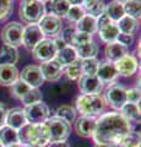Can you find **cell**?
<instances>
[{
  "label": "cell",
  "mask_w": 141,
  "mask_h": 147,
  "mask_svg": "<svg viewBox=\"0 0 141 147\" xmlns=\"http://www.w3.org/2000/svg\"><path fill=\"white\" fill-rule=\"evenodd\" d=\"M76 109L82 115L97 117L106 109V100L101 94H80L76 98Z\"/></svg>",
  "instance_id": "obj_3"
},
{
  "label": "cell",
  "mask_w": 141,
  "mask_h": 147,
  "mask_svg": "<svg viewBox=\"0 0 141 147\" xmlns=\"http://www.w3.org/2000/svg\"><path fill=\"white\" fill-rule=\"evenodd\" d=\"M6 147H24V145H21V144H13V145L6 146Z\"/></svg>",
  "instance_id": "obj_50"
},
{
  "label": "cell",
  "mask_w": 141,
  "mask_h": 147,
  "mask_svg": "<svg viewBox=\"0 0 141 147\" xmlns=\"http://www.w3.org/2000/svg\"><path fill=\"white\" fill-rule=\"evenodd\" d=\"M104 13L107 15V17L109 18V20H111L112 22H115V24L125 15L123 4L115 1V0H113V1L107 4L106 9H104Z\"/></svg>",
  "instance_id": "obj_26"
},
{
  "label": "cell",
  "mask_w": 141,
  "mask_h": 147,
  "mask_svg": "<svg viewBox=\"0 0 141 147\" xmlns=\"http://www.w3.org/2000/svg\"><path fill=\"white\" fill-rule=\"evenodd\" d=\"M69 7H70V4L67 3L66 0H51V5H49L51 12L49 13L61 18V17L66 16Z\"/></svg>",
  "instance_id": "obj_31"
},
{
  "label": "cell",
  "mask_w": 141,
  "mask_h": 147,
  "mask_svg": "<svg viewBox=\"0 0 141 147\" xmlns=\"http://www.w3.org/2000/svg\"><path fill=\"white\" fill-rule=\"evenodd\" d=\"M45 37L38 25H27L24 27V34H22V45L27 50H32L40 40Z\"/></svg>",
  "instance_id": "obj_12"
},
{
  "label": "cell",
  "mask_w": 141,
  "mask_h": 147,
  "mask_svg": "<svg viewBox=\"0 0 141 147\" xmlns=\"http://www.w3.org/2000/svg\"><path fill=\"white\" fill-rule=\"evenodd\" d=\"M20 100L25 104V107H26V105L40 102V100H42V93H40V91L38 88H31Z\"/></svg>",
  "instance_id": "obj_37"
},
{
  "label": "cell",
  "mask_w": 141,
  "mask_h": 147,
  "mask_svg": "<svg viewBox=\"0 0 141 147\" xmlns=\"http://www.w3.org/2000/svg\"><path fill=\"white\" fill-rule=\"evenodd\" d=\"M104 85L96 75H84L79 79V88L82 94H99Z\"/></svg>",
  "instance_id": "obj_13"
},
{
  "label": "cell",
  "mask_w": 141,
  "mask_h": 147,
  "mask_svg": "<svg viewBox=\"0 0 141 147\" xmlns=\"http://www.w3.org/2000/svg\"><path fill=\"white\" fill-rule=\"evenodd\" d=\"M126 102L139 104L140 103V90L139 88L126 90Z\"/></svg>",
  "instance_id": "obj_42"
},
{
  "label": "cell",
  "mask_w": 141,
  "mask_h": 147,
  "mask_svg": "<svg viewBox=\"0 0 141 147\" xmlns=\"http://www.w3.org/2000/svg\"><path fill=\"white\" fill-rule=\"evenodd\" d=\"M96 117H88V115H82L76 120L75 124V130L77 135L81 137H92L94 127H96Z\"/></svg>",
  "instance_id": "obj_15"
},
{
  "label": "cell",
  "mask_w": 141,
  "mask_h": 147,
  "mask_svg": "<svg viewBox=\"0 0 141 147\" xmlns=\"http://www.w3.org/2000/svg\"><path fill=\"white\" fill-rule=\"evenodd\" d=\"M91 40H92V36L86 34V33H81V32H75L74 37H72V40H71V47L77 48L85 43L91 42Z\"/></svg>",
  "instance_id": "obj_40"
},
{
  "label": "cell",
  "mask_w": 141,
  "mask_h": 147,
  "mask_svg": "<svg viewBox=\"0 0 141 147\" xmlns=\"http://www.w3.org/2000/svg\"><path fill=\"white\" fill-rule=\"evenodd\" d=\"M86 11L84 10L82 6H76V5H70L69 10H67L66 13V18L69 22H72V24H76L80 18H82L85 16Z\"/></svg>",
  "instance_id": "obj_38"
},
{
  "label": "cell",
  "mask_w": 141,
  "mask_h": 147,
  "mask_svg": "<svg viewBox=\"0 0 141 147\" xmlns=\"http://www.w3.org/2000/svg\"><path fill=\"white\" fill-rule=\"evenodd\" d=\"M19 79L16 65H0V86H12Z\"/></svg>",
  "instance_id": "obj_19"
},
{
  "label": "cell",
  "mask_w": 141,
  "mask_h": 147,
  "mask_svg": "<svg viewBox=\"0 0 141 147\" xmlns=\"http://www.w3.org/2000/svg\"><path fill=\"white\" fill-rule=\"evenodd\" d=\"M59 34H60L59 37L64 40V43L66 45H71V40H72V37H74V34H75V31L72 30L71 27H69V28L64 30L61 33H59Z\"/></svg>",
  "instance_id": "obj_44"
},
{
  "label": "cell",
  "mask_w": 141,
  "mask_h": 147,
  "mask_svg": "<svg viewBox=\"0 0 141 147\" xmlns=\"http://www.w3.org/2000/svg\"><path fill=\"white\" fill-rule=\"evenodd\" d=\"M81 65H82V72L85 75H96L99 66V60L96 58L85 59V60H81Z\"/></svg>",
  "instance_id": "obj_36"
},
{
  "label": "cell",
  "mask_w": 141,
  "mask_h": 147,
  "mask_svg": "<svg viewBox=\"0 0 141 147\" xmlns=\"http://www.w3.org/2000/svg\"><path fill=\"white\" fill-rule=\"evenodd\" d=\"M48 147H70L69 144L65 141H60V142H49Z\"/></svg>",
  "instance_id": "obj_48"
},
{
  "label": "cell",
  "mask_w": 141,
  "mask_h": 147,
  "mask_svg": "<svg viewBox=\"0 0 141 147\" xmlns=\"http://www.w3.org/2000/svg\"><path fill=\"white\" fill-rule=\"evenodd\" d=\"M111 20L107 17V15L106 13H102L99 17H97V28H101V27H103V26H106V25H108V24H111Z\"/></svg>",
  "instance_id": "obj_45"
},
{
  "label": "cell",
  "mask_w": 141,
  "mask_h": 147,
  "mask_svg": "<svg viewBox=\"0 0 141 147\" xmlns=\"http://www.w3.org/2000/svg\"><path fill=\"white\" fill-rule=\"evenodd\" d=\"M24 27L21 24L16 21L9 22L4 26L1 30V42L4 45H10V47H20L22 44V34H24Z\"/></svg>",
  "instance_id": "obj_6"
},
{
  "label": "cell",
  "mask_w": 141,
  "mask_h": 147,
  "mask_svg": "<svg viewBox=\"0 0 141 147\" xmlns=\"http://www.w3.org/2000/svg\"><path fill=\"white\" fill-rule=\"evenodd\" d=\"M57 52H58V50L55 48V44H54L53 39H51V38L42 39L32 49L34 59H36V60H38V61H40V63L53 60V59L55 58Z\"/></svg>",
  "instance_id": "obj_9"
},
{
  "label": "cell",
  "mask_w": 141,
  "mask_h": 147,
  "mask_svg": "<svg viewBox=\"0 0 141 147\" xmlns=\"http://www.w3.org/2000/svg\"><path fill=\"white\" fill-rule=\"evenodd\" d=\"M121 147H140V135L135 131H130L123 141L120 142Z\"/></svg>",
  "instance_id": "obj_39"
},
{
  "label": "cell",
  "mask_w": 141,
  "mask_h": 147,
  "mask_svg": "<svg viewBox=\"0 0 141 147\" xmlns=\"http://www.w3.org/2000/svg\"><path fill=\"white\" fill-rule=\"evenodd\" d=\"M55 117L71 124L76 119V110L70 105H60L55 112Z\"/></svg>",
  "instance_id": "obj_33"
},
{
  "label": "cell",
  "mask_w": 141,
  "mask_h": 147,
  "mask_svg": "<svg viewBox=\"0 0 141 147\" xmlns=\"http://www.w3.org/2000/svg\"><path fill=\"white\" fill-rule=\"evenodd\" d=\"M82 7L85 11H87L88 15L97 18L102 13H104L106 4H104L103 0H84Z\"/></svg>",
  "instance_id": "obj_27"
},
{
  "label": "cell",
  "mask_w": 141,
  "mask_h": 147,
  "mask_svg": "<svg viewBox=\"0 0 141 147\" xmlns=\"http://www.w3.org/2000/svg\"><path fill=\"white\" fill-rule=\"evenodd\" d=\"M45 15V5L40 0H22L19 9V16L27 25H37Z\"/></svg>",
  "instance_id": "obj_4"
},
{
  "label": "cell",
  "mask_w": 141,
  "mask_h": 147,
  "mask_svg": "<svg viewBox=\"0 0 141 147\" xmlns=\"http://www.w3.org/2000/svg\"><path fill=\"white\" fill-rule=\"evenodd\" d=\"M75 50H76L77 59L85 60V59L96 58V55L98 53V45L96 44V42L91 40V42H87L82 45H80V47L75 48Z\"/></svg>",
  "instance_id": "obj_25"
},
{
  "label": "cell",
  "mask_w": 141,
  "mask_h": 147,
  "mask_svg": "<svg viewBox=\"0 0 141 147\" xmlns=\"http://www.w3.org/2000/svg\"><path fill=\"white\" fill-rule=\"evenodd\" d=\"M24 147H39V146H33V145H26Z\"/></svg>",
  "instance_id": "obj_53"
},
{
  "label": "cell",
  "mask_w": 141,
  "mask_h": 147,
  "mask_svg": "<svg viewBox=\"0 0 141 147\" xmlns=\"http://www.w3.org/2000/svg\"><path fill=\"white\" fill-rule=\"evenodd\" d=\"M53 42H54V44H55L57 50H60V49H63V48H65V47H66V44L64 43V40H63L60 37H57V38H54V39H53Z\"/></svg>",
  "instance_id": "obj_47"
},
{
  "label": "cell",
  "mask_w": 141,
  "mask_h": 147,
  "mask_svg": "<svg viewBox=\"0 0 141 147\" xmlns=\"http://www.w3.org/2000/svg\"><path fill=\"white\" fill-rule=\"evenodd\" d=\"M65 74H66V77L70 80H79L81 76L84 75L82 72V65H81V60L80 59H76V60L67 65L65 67Z\"/></svg>",
  "instance_id": "obj_34"
},
{
  "label": "cell",
  "mask_w": 141,
  "mask_h": 147,
  "mask_svg": "<svg viewBox=\"0 0 141 147\" xmlns=\"http://www.w3.org/2000/svg\"><path fill=\"white\" fill-rule=\"evenodd\" d=\"M12 11V0H0V21H4L10 16Z\"/></svg>",
  "instance_id": "obj_41"
},
{
  "label": "cell",
  "mask_w": 141,
  "mask_h": 147,
  "mask_svg": "<svg viewBox=\"0 0 141 147\" xmlns=\"http://www.w3.org/2000/svg\"><path fill=\"white\" fill-rule=\"evenodd\" d=\"M96 147H111V146H108V145H96Z\"/></svg>",
  "instance_id": "obj_52"
},
{
  "label": "cell",
  "mask_w": 141,
  "mask_h": 147,
  "mask_svg": "<svg viewBox=\"0 0 141 147\" xmlns=\"http://www.w3.org/2000/svg\"><path fill=\"white\" fill-rule=\"evenodd\" d=\"M19 144L45 147L49 144V131L44 124H28L17 130Z\"/></svg>",
  "instance_id": "obj_2"
},
{
  "label": "cell",
  "mask_w": 141,
  "mask_h": 147,
  "mask_svg": "<svg viewBox=\"0 0 141 147\" xmlns=\"http://www.w3.org/2000/svg\"><path fill=\"white\" fill-rule=\"evenodd\" d=\"M0 147H4V146H3V145H1V142H0Z\"/></svg>",
  "instance_id": "obj_54"
},
{
  "label": "cell",
  "mask_w": 141,
  "mask_h": 147,
  "mask_svg": "<svg viewBox=\"0 0 141 147\" xmlns=\"http://www.w3.org/2000/svg\"><path fill=\"white\" fill-rule=\"evenodd\" d=\"M27 124L25 112L21 108H12L10 110H7L6 117H5V125L10 126L15 130H19L24 125Z\"/></svg>",
  "instance_id": "obj_18"
},
{
  "label": "cell",
  "mask_w": 141,
  "mask_h": 147,
  "mask_svg": "<svg viewBox=\"0 0 141 147\" xmlns=\"http://www.w3.org/2000/svg\"><path fill=\"white\" fill-rule=\"evenodd\" d=\"M114 66L117 69L118 75L121 76H131L138 71L139 67V63L134 55L131 54H126L123 58H120L118 61L114 63Z\"/></svg>",
  "instance_id": "obj_14"
},
{
  "label": "cell",
  "mask_w": 141,
  "mask_h": 147,
  "mask_svg": "<svg viewBox=\"0 0 141 147\" xmlns=\"http://www.w3.org/2000/svg\"><path fill=\"white\" fill-rule=\"evenodd\" d=\"M96 76L101 80V82L104 85V84H113L119 75H118V72H117L114 63L103 61V63H99V66H98Z\"/></svg>",
  "instance_id": "obj_17"
},
{
  "label": "cell",
  "mask_w": 141,
  "mask_h": 147,
  "mask_svg": "<svg viewBox=\"0 0 141 147\" xmlns=\"http://www.w3.org/2000/svg\"><path fill=\"white\" fill-rule=\"evenodd\" d=\"M104 54H106L107 61L115 63V61L119 60L120 58H123L124 55L128 54V48L119 44L118 42L108 43L107 47H106V50H104Z\"/></svg>",
  "instance_id": "obj_22"
},
{
  "label": "cell",
  "mask_w": 141,
  "mask_h": 147,
  "mask_svg": "<svg viewBox=\"0 0 141 147\" xmlns=\"http://www.w3.org/2000/svg\"><path fill=\"white\" fill-rule=\"evenodd\" d=\"M70 5H76V6H81L84 3V0H66Z\"/></svg>",
  "instance_id": "obj_49"
},
{
  "label": "cell",
  "mask_w": 141,
  "mask_h": 147,
  "mask_svg": "<svg viewBox=\"0 0 141 147\" xmlns=\"http://www.w3.org/2000/svg\"><path fill=\"white\" fill-rule=\"evenodd\" d=\"M37 25L40 28V31H42V33L44 34V37L45 36L47 37H57L61 32V28H63L61 18L54 16L52 13L44 15L42 17V20H40Z\"/></svg>",
  "instance_id": "obj_10"
},
{
  "label": "cell",
  "mask_w": 141,
  "mask_h": 147,
  "mask_svg": "<svg viewBox=\"0 0 141 147\" xmlns=\"http://www.w3.org/2000/svg\"><path fill=\"white\" fill-rule=\"evenodd\" d=\"M120 114L125 119L131 121H138L140 119V104L126 102L120 109Z\"/></svg>",
  "instance_id": "obj_30"
},
{
  "label": "cell",
  "mask_w": 141,
  "mask_h": 147,
  "mask_svg": "<svg viewBox=\"0 0 141 147\" xmlns=\"http://www.w3.org/2000/svg\"><path fill=\"white\" fill-rule=\"evenodd\" d=\"M39 70L42 72V76L47 81H58L63 75V67L54 60L44 61L40 64Z\"/></svg>",
  "instance_id": "obj_16"
},
{
  "label": "cell",
  "mask_w": 141,
  "mask_h": 147,
  "mask_svg": "<svg viewBox=\"0 0 141 147\" xmlns=\"http://www.w3.org/2000/svg\"><path fill=\"white\" fill-rule=\"evenodd\" d=\"M115 1L120 3V4H124V3H126V1H128V0H115Z\"/></svg>",
  "instance_id": "obj_51"
},
{
  "label": "cell",
  "mask_w": 141,
  "mask_h": 147,
  "mask_svg": "<svg viewBox=\"0 0 141 147\" xmlns=\"http://www.w3.org/2000/svg\"><path fill=\"white\" fill-rule=\"evenodd\" d=\"M117 42L128 48V47H130V45L134 43V34L119 33V36H118V38H117Z\"/></svg>",
  "instance_id": "obj_43"
},
{
  "label": "cell",
  "mask_w": 141,
  "mask_h": 147,
  "mask_svg": "<svg viewBox=\"0 0 141 147\" xmlns=\"http://www.w3.org/2000/svg\"><path fill=\"white\" fill-rule=\"evenodd\" d=\"M98 32H99V37H101V39L107 44L117 42V38H118V36H119V33H120L119 28H118L115 22H111V24H108L106 26L101 27V28H98Z\"/></svg>",
  "instance_id": "obj_24"
},
{
  "label": "cell",
  "mask_w": 141,
  "mask_h": 147,
  "mask_svg": "<svg viewBox=\"0 0 141 147\" xmlns=\"http://www.w3.org/2000/svg\"><path fill=\"white\" fill-rule=\"evenodd\" d=\"M40 1H43V3H44V1H47V0H40Z\"/></svg>",
  "instance_id": "obj_55"
},
{
  "label": "cell",
  "mask_w": 141,
  "mask_h": 147,
  "mask_svg": "<svg viewBox=\"0 0 141 147\" xmlns=\"http://www.w3.org/2000/svg\"><path fill=\"white\" fill-rule=\"evenodd\" d=\"M123 7H124V13L126 16H130L135 18V20L140 18V13H141L140 0H128L126 3L123 4Z\"/></svg>",
  "instance_id": "obj_32"
},
{
  "label": "cell",
  "mask_w": 141,
  "mask_h": 147,
  "mask_svg": "<svg viewBox=\"0 0 141 147\" xmlns=\"http://www.w3.org/2000/svg\"><path fill=\"white\" fill-rule=\"evenodd\" d=\"M131 131V123L119 112L104 113L97 119L93 131L96 145L119 146L123 139Z\"/></svg>",
  "instance_id": "obj_1"
},
{
  "label": "cell",
  "mask_w": 141,
  "mask_h": 147,
  "mask_svg": "<svg viewBox=\"0 0 141 147\" xmlns=\"http://www.w3.org/2000/svg\"><path fill=\"white\" fill-rule=\"evenodd\" d=\"M117 26L119 28L120 33H125V34H134L135 31L138 30V20L124 15L119 21L117 22Z\"/></svg>",
  "instance_id": "obj_29"
},
{
  "label": "cell",
  "mask_w": 141,
  "mask_h": 147,
  "mask_svg": "<svg viewBox=\"0 0 141 147\" xmlns=\"http://www.w3.org/2000/svg\"><path fill=\"white\" fill-rule=\"evenodd\" d=\"M0 142L4 147L10 146L13 144H19V137H17V130L12 129L7 125L0 126Z\"/></svg>",
  "instance_id": "obj_28"
},
{
  "label": "cell",
  "mask_w": 141,
  "mask_h": 147,
  "mask_svg": "<svg viewBox=\"0 0 141 147\" xmlns=\"http://www.w3.org/2000/svg\"><path fill=\"white\" fill-rule=\"evenodd\" d=\"M43 124L47 126L49 131V142L66 141L67 137L70 136V124L64 121L60 118H48Z\"/></svg>",
  "instance_id": "obj_5"
},
{
  "label": "cell",
  "mask_w": 141,
  "mask_h": 147,
  "mask_svg": "<svg viewBox=\"0 0 141 147\" xmlns=\"http://www.w3.org/2000/svg\"><path fill=\"white\" fill-rule=\"evenodd\" d=\"M20 80L28 85L31 88H38L43 85L44 79L42 76V72L39 70V66L36 65H28L22 69L20 74Z\"/></svg>",
  "instance_id": "obj_11"
},
{
  "label": "cell",
  "mask_w": 141,
  "mask_h": 147,
  "mask_svg": "<svg viewBox=\"0 0 141 147\" xmlns=\"http://www.w3.org/2000/svg\"><path fill=\"white\" fill-rule=\"evenodd\" d=\"M25 117L28 124H43L49 118V108L48 105L43 103L42 100L30 105H26L25 109Z\"/></svg>",
  "instance_id": "obj_8"
},
{
  "label": "cell",
  "mask_w": 141,
  "mask_h": 147,
  "mask_svg": "<svg viewBox=\"0 0 141 147\" xmlns=\"http://www.w3.org/2000/svg\"><path fill=\"white\" fill-rule=\"evenodd\" d=\"M30 90H31V87L28 85H26L25 82H22L20 79L17 80L12 86H10V92H11L12 97H15L17 99H21Z\"/></svg>",
  "instance_id": "obj_35"
},
{
  "label": "cell",
  "mask_w": 141,
  "mask_h": 147,
  "mask_svg": "<svg viewBox=\"0 0 141 147\" xmlns=\"http://www.w3.org/2000/svg\"><path fill=\"white\" fill-rule=\"evenodd\" d=\"M77 59V55H76V50L74 47L71 45H66L65 48H63L60 50H58L57 54H55V60L59 65H60L63 69L66 67L67 65L72 64Z\"/></svg>",
  "instance_id": "obj_20"
},
{
  "label": "cell",
  "mask_w": 141,
  "mask_h": 147,
  "mask_svg": "<svg viewBox=\"0 0 141 147\" xmlns=\"http://www.w3.org/2000/svg\"><path fill=\"white\" fill-rule=\"evenodd\" d=\"M17 61H19L17 48L3 45L0 49V65H16Z\"/></svg>",
  "instance_id": "obj_23"
},
{
  "label": "cell",
  "mask_w": 141,
  "mask_h": 147,
  "mask_svg": "<svg viewBox=\"0 0 141 147\" xmlns=\"http://www.w3.org/2000/svg\"><path fill=\"white\" fill-rule=\"evenodd\" d=\"M6 113H7V109H6V107H5V104L0 102V126H3L4 123H5Z\"/></svg>",
  "instance_id": "obj_46"
},
{
  "label": "cell",
  "mask_w": 141,
  "mask_h": 147,
  "mask_svg": "<svg viewBox=\"0 0 141 147\" xmlns=\"http://www.w3.org/2000/svg\"><path fill=\"white\" fill-rule=\"evenodd\" d=\"M97 31H98L97 18L88 15V13H85V16L76 22V32H81V33L92 36L93 33H96Z\"/></svg>",
  "instance_id": "obj_21"
},
{
  "label": "cell",
  "mask_w": 141,
  "mask_h": 147,
  "mask_svg": "<svg viewBox=\"0 0 141 147\" xmlns=\"http://www.w3.org/2000/svg\"><path fill=\"white\" fill-rule=\"evenodd\" d=\"M103 98L106 100V104H109L117 110H120L126 103V88L119 84H112L106 90Z\"/></svg>",
  "instance_id": "obj_7"
}]
</instances>
